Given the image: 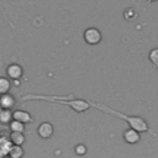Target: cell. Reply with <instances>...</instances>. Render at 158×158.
<instances>
[{
	"instance_id": "7",
	"label": "cell",
	"mask_w": 158,
	"mask_h": 158,
	"mask_svg": "<svg viewBox=\"0 0 158 158\" xmlns=\"http://www.w3.org/2000/svg\"><path fill=\"white\" fill-rule=\"evenodd\" d=\"M10 141L12 142V144L22 146L23 142H25V135H23V132L11 131V133H10Z\"/></svg>"
},
{
	"instance_id": "9",
	"label": "cell",
	"mask_w": 158,
	"mask_h": 158,
	"mask_svg": "<svg viewBox=\"0 0 158 158\" xmlns=\"http://www.w3.org/2000/svg\"><path fill=\"white\" fill-rule=\"evenodd\" d=\"M12 120V111L10 109H2L0 111V123L9 125Z\"/></svg>"
},
{
	"instance_id": "6",
	"label": "cell",
	"mask_w": 158,
	"mask_h": 158,
	"mask_svg": "<svg viewBox=\"0 0 158 158\" xmlns=\"http://www.w3.org/2000/svg\"><path fill=\"white\" fill-rule=\"evenodd\" d=\"M0 105L2 109H10L11 110L15 106V98L9 93L1 94L0 95Z\"/></svg>"
},
{
	"instance_id": "11",
	"label": "cell",
	"mask_w": 158,
	"mask_h": 158,
	"mask_svg": "<svg viewBox=\"0 0 158 158\" xmlns=\"http://www.w3.org/2000/svg\"><path fill=\"white\" fill-rule=\"evenodd\" d=\"M12 146V142L10 139H6V138H0V153L4 154V156H7L9 154V151Z\"/></svg>"
},
{
	"instance_id": "16",
	"label": "cell",
	"mask_w": 158,
	"mask_h": 158,
	"mask_svg": "<svg viewBox=\"0 0 158 158\" xmlns=\"http://www.w3.org/2000/svg\"><path fill=\"white\" fill-rule=\"evenodd\" d=\"M4 157H5V156H4V154H1V153H0V158H4Z\"/></svg>"
},
{
	"instance_id": "15",
	"label": "cell",
	"mask_w": 158,
	"mask_h": 158,
	"mask_svg": "<svg viewBox=\"0 0 158 158\" xmlns=\"http://www.w3.org/2000/svg\"><path fill=\"white\" fill-rule=\"evenodd\" d=\"M149 2H154V1H158V0H148Z\"/></svg>"
},
{
	"instance_id": "4",
	"label": "cell",
	"mask_w": 158,
	"mask_h": 158,
	"mask_svg": "<svg viewBox=\"0 0 158 158\" xmlns=\"http://www.w3.org/2000/svg\"><path fill=\"white\" fill-rule=\"evenodd\" d=\"M12 118L14 120H19V121H21L23 123H31V122H33V118H32L31 114L27 112V111H25V110H15L12 112Z\"/></svg>"
},
{
	"instance_id": "3",
	"label": "cell",
	"mask_w": 158,
	"mask_h": 158,
	"mask_svg": "<svg viewBox=\"0 0 158 158\" xmlns=\"http://www.w3.org/2000/svg\"><path fill=\"white\" fill-rule=\"evenodd\" d=\"M6 74L9 77V79L11 80H16V79H20L23 74V69L20 64L17 63H11L10 65H7L6 68Z\"/></svg>"
},
{
	"instance_id": "12",
	"label": "cell",
	"mask_w": 158,
	"mask_h": 158,
	"mask_svg": "<svg viewBox=\"0 0 158 158\" xmlns=\"http://www.w3.org/2000/svg\"><path fill=\"white\" fill-rule=\"evenodd\" d=\"M9 128L10 131H17V132H23L25 131V123L19 121V120H11V122L9 123Z\"/></svg>"
},
{
	"instance_id": "8",
	"label": "cell",
	"mask_w": 158,
	"mask_h": 158,
	"mask_svg": "<svg viewBox=\"0 0 158 158\" xmlns=\"http://www.w3.org/2000/svg\"><path fill=\"white\" fill-rule=\"evenodd\" d=\"M10 158H22L23 157V148L22 146H19V144H12L10 151H9V154H7Z\"/></svg>"
},
{
	"instance_id": "14",
	"label": "cell",
	"mask_w": 158,
	"mask_h": 158,
	"mask_svg": "<svg viewBox=\"0 0 158 158\" xmlns=\"http://www.w3.org/2000/svg\"><path fill=\"white\" fill-rule=\"evenodd\" d=\"M149 59L153 64H156L158 67V48H154L151 53H149Z\"/></svg>"
},
{
	"instance_id": "1",
	"label": "cell",
	"mask_w": 158,
	"mask_h": 158,
	"mask_svg": "<svg viewBox=\"0 0 158 158\" xmlns=\"http://www.w3.org/2000/svg\"><path fill=\"white\" fill-rule=\"evenodd\" d=\"M83 37H84V41L90 46H95V44L100 43L102 40V35H101L100 30L96 27H88L84 31Z\"/></svg>"
},
{
	"instance_id": "13",
	"label": "cell",
	"mask_w": 158,
	"mask_h": 158,
	"mask_svg": "<svg viewBox=\"0 0 158 158\" xmlns=\"http://www.w3.org/2000/svg\"><path fill=\"white\" fill-rule=\"evenodd\" d=\"M74 152H75V154H77V156H85V154H86V152H88V148H86V146H85V144L79 143V144H77V146H75Z\"/></svg>"
},
{
	"instance_id": "2",
	"label": "cell",
	"mask_w": 158,
	"mask_h": 158,
	"mask_svg": "<svg viewBox=\"0 0 158 158\" xmlns=\"http://www.w3.org/2000/svg\"><path fill=\"white\" fill-rule=\"evenodd\" d=\"M53 132H54L53 125H52L51 122H47V121L40 123V126L37 127V135H38L41 138H43V139H47V138L52 137Z\"/></svg>"
},
{
	"instance_id": "10",
	"label": "cell",
	"mask_w": 158,
	"mask_h": 158,
	"mask_svg": "<svg viewBox=\"0 0 158 158\" xmlns=\"http://www.w3.org/2000/svg\"><path fill=\"white\" fill-rule=\"evenodd\" d=\"M10 89H11V81H10V79L9 78H5V77H0V95L9 93Z\"/></svg>"
},
{
	"instance_id": "17",
	"label": "cell",
	"mask_w": 158,
	"mask_h": 158,
	"mask_svg": "<svg viewBox=\"0 0 158 158\" xmlns=\"http://www.w3.org/2000/svg\"><path fill=\"white\" fill-rule=\"evenodd\" d=\"M1 110H2V107H1V105H0V111H1Z\"/></svg>"
},
{
	"instance_id": "5",
	"label": "cell",
	"mask_w": 158,
	"mask_h": 158,
	"mask_svg": "<svg viewBox=\"0 0 158 158\" xmlns=\"http://www.w3.org/2000/svg\"><path fill=\"white\" fill-rule=\"evenodd\" d=\"M139 133H138V131L137 130H135V128H128V130H126L125 132H123V139L127 142V143H130V144H135V143H137L138 141H139Z\"/></svg>"
}]
</instances>
